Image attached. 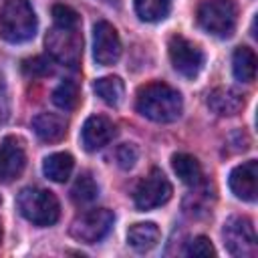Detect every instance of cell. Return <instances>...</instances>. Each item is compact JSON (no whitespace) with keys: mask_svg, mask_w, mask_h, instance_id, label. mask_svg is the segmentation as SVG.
I'll return each mask as SVG.
<instances>
[{"mask_svg":"<svg viewBox=\"0 0 258 258\" xmlns=\"http://www.w3.org/2000/svg\"><path fill=\"white\" fill-rule=\"evenodd\" d=\"M137 111L155 123H171L175 121L183 111V101L177 89L163 81H153L137 91L135 99Z\"/></svg>","mask_w":258,"mask_h":258,"instance_id":"6da1fadb","label":"cell"},{"mask_svg":"<svg viewBox=\"0 0 258 258\" xmlns=\"http://www.w3.org/2000/svg\"><path fill=\"white\" fill-rule=\"evenodd\" d=\"M234 77L242 83H252L256 77V54L250 46H238L232 54Z\"/></svg>","mask_w":258,"mask_h":258,"instance_id":"ac0fdd59","label":"cell"},{"mask_svg":"<svg viewBox=\"0 0 258 258\" xmlns=\"http://www.w3.org/2000/svg\"><path fill=\"white\" fill-rule=\"evenodd\" d=\"M115 125L111 119L103 117V115H91L83 129H81V143L87 151H97L101 147H105L113 137H115Z\"/></svg>","mask_w":258,"mask_h":258,"instance_id":"4fadbf2b","label":"cell"},{"mask_svg":"<svg viewBox=\"0 0 258 258\" xmlns=\"http://www.w3.org/2000/svg\"><path fill=\"white\" fill-rule=\"evenodd\" d=\"M52 103L62 111H73L79 105V87L73 81H62L52 91Z\"/></svg>","mask_w":258,"mask_h":258,"instance_id":"603a6c76","label":"cell"},{"mask_svg":"<svg viewBox=\"0 0 258 258\" xmlns=\"http://www.w3.org/2000/svg\"><path fill=\"white\" fill-rule=\"evenodd\" d=\"M167 52H169V60L173 64V69L185 77V79H196L204 67V52L198 44H194L191 40H187L181 34H173L169 38L167 44Z\"/></svg>","mask_w":258,"mask_h":258,"instance_id":"9c48e42d","label":"cell"},{"mask_svg":"<svg viewBox=\"0 0 258 258\" xmlns=\"http://www.w3.org/2000/svg\"><path fill=\"white\" fill-rule=\"evenodd\" d=\"M75 167V159L71 153L67 151H58V153H50L48 157H44L42 161V173L56 183H64Z\"/></svg>","mask_w":258,"mask_h":258,"instance_id":"e0dca14e","label":"cell"},{"mask_svg":"<svg viewBox=\"0 0 258 258\" xmlns=\"http://www.w3.org/2000/svg\"><path fill=\"white\" fill-rule=\"evenodd\" d=\"M238 22V6L234 0H204L198 6V24L212 36H232Z\"/></svg>","mask_w":258,"mask_h":258,"instance_id":"277c9868","label":"cell"},{"mask_svg":"<svg viewBox=\"0 0 258 258\" xmlns=\"http://www.w3.org/2000/svg\"><path fill=\"white\" fill-rule=\"evenodd\" d=\"M46 50L52 60L67 64V67H77L83 54V36L77 28H60L54 26L46 34Z\"/></svg>","mask_w":258,"mask_h":258,"instance_id":"5b68a950","label":"cell"},{"mask_svg":"<svg viewBox=\"0 0 258 258\" xmlns=\"http://www.w3.org/2000/svg\"><path fill=\"white\" fill-rule=\"evenodd\" d=\"M38 20L28 0H6L0 12V36L6 42L20 44L36 34Z\"/></svg>","mask_w":258,"mask_h":258,"instance_id":"7a4b0ae2","label":"cell"},{"mask_svg":"<svg viewBox=\"0 0 258 258\" xmlns=\"http://www.w3.org/2000/svg\"><path fill=\"white\" fill-rule=\"evenodd\" d=\"M171 167L175 175L187 185H198L202 181V165L189 153H175L171 157Z\"/></svg>","mask_w":258,"mask_h":258,"instance_id":"d6986e66","label":"cell"},{"mask_svg":"<svg viewBox=\"0 0 258 258\" xmlns=\"http://www.w3.org/2000/svg\"><path fill=\"white\" fill-rule=\"evenodd\" d=\"M115 222V214L107 208H97V210H89L83 216H79L73 224H71V236L77 242L83 244H97L101 242L113 228Z\"/></svg>","mask_w":258,"mask_h":258,"instance_id":"ba28073f","label":"cell"},{"mask_svg":"<svg viewBox=\"0 0 258 258\" xmlns=\"http://www.w3.org/2000/svg\"><path fill=\"white\" fill-rule=\"evenodd\" d=\"M161 238L159 228L153 222H137L127 232V244L137 252H149Z\"/></svg>","mask_w":258,"mask_h":258,"instance_id":"2e32d148","label":"cell"},{"mask_svg":"<svg viewBox=\"0 0 258 258\" xmlns=\"http://www.w3.org/2000/svg\"><path fill=\"white\" fill-rule=\"evenodd\" d=\"M52 20H54V26H60V28H77L79 26V12L67 4H54L52 6Z\"/></svg>","mask_w":258,"mask_h":258,"instance_id":"cb8c5ba5","label":"cell"},{"mask_svg":"<svg viewBox=\"0 0 258 258\" xmlns=\"http://www.w3.org/2000/svg\"><path fill=\"white\" fill-rule=\"evenodd\" d=\"M22 73L28 75V77H46L52 73V67H50V58L46 56H32V58H26L22 62Z\"/></svg>","mask_w":258,"mask_h":258,"instance_id":"d4e9b609","label":"cell"},{"mask_svg":"<svg viewBox=\"0 0 258 258\" xmlns=\"http://www.w3.org/2000/svg\"><path fill=\"white\" fill-rule=\"evenodd\" d=\"M224 246L232 256L248 258L256 254V230L250 218L232 216L224 222Z\"/></svg>","mask_w":258,"mask_h":258,"instance_id":"8992f818","label":"cell"},{"mask_svg":"<svg viewBox=\"0 0 258 258\" xmlns=\"http://www.w3.org/2000/svg\"><path fill=\"white\" fill-rule=\"evenodd\" d=\"M185 254H187V256H202V258H206V256H216V250H214L210 238L198 236V238H194V240L187 244Z\"/></svg>","mask_w":258,"mask_h":258,"instance_id":"484cf974","label":"cell"},{"mask_svg":"<svg viewBox=\"0 0 258 258\" xmlns=\"http://www.w3.org/2000/svg\"><path fill=\"white\" fill-rule=\"evenodd\" d=\"M208 107L216 115L230 117L244 107V95L234 87H218L208 95Z\"/></svg>","mask_w":258,"mask_h":258,"instance_id":"5bb4252c","label":"cell"},{"mask_svg":"<svg viewBox=\"0 0 258 258\" xmlns=\"http://www.w3.org/2000/svg\"><path fill=\"white\" fill-rule=\"evenodd\" d=\"M32 129L40 141L56 143L67 135V121L56 113H38L32 119Z\"/></svg>","mask_w":258,"mask_h":258,"instance_id":"9a60e30c","label":"cell"},{"mask_svg":"<svg viewBox=\"0 0 258 258\" xmlns=\"http://www.w3.org/2000/svg\"><path fill=\"white\" fill-rule=\"evenodd\" d=\"M171 194H173V187H171L169 179L165 177V173L161 169L153 167L137 183L135 194H133V202H135V208L139 212H147V210L159 208L165 202H169Z\"/></svg>","mask_w":258,"mask_h":258,"instance_id":"52a82bcc","label":"cell"},{"mask_svg":"<svg viewBox=\"0 0 258 258\" xmlns=\"http://www.w3.org/2000/svg\"><path fill=\"white\" fill-rule=\"evenodd\" d=\"M171 10V0H135V12L145 22H159Z\"/></svg>","mask_w":258,"mask_h":258,"instance_id":"44dd1931","label":"cell"},{"mask_svg":"<svg viewBox=\"0 0 258 258\" xmlns=\"http://www.w3.org/2000/svg\"><path fill=\"white\" fill-rule=\"evenodd\" d=\"M26 167V151L18 137L8 135L0 145V181L12 183Z\"/></svg>","mask_w":258,"mask_h":258,"instance_id":"8fae6325","label":"cell"},{"mask_svg":"<svg viewBox=\"0 0 258 258\" xmlns=\"http://www.w3.org/2000/svg\"><path fill=\"white\" fill-rule=\"evenodd\" d=\"M93 89H95V93H97L107 105H111V107L121 105V101H123V97H125V85H123V81H121L119 77H115V75L97 79L95 85H93Z\"/></svg>","mask_w":258,"mask_h":258,"instance_id":"ffe728a7","label":"cell"},{"mask_svg":"<svg viewBox=\"0 0 258 258\" xmlns=\"http://www.w3.org/2000/svg\"><path fill=\"white\" fill-rule=\"evenodd\" d=\"M232 194L242 202H254L258 196V161L248 159L236 165L228 177Z\"/></svg>","mask_w":258,"mask_h":258,"instance_id":"7c38bea8","label":"cell"},{"mask_svg":"<svg viewBox=\"0 0 258 258\" xmlns=\"http://www.w3.org/2000/svg\"><path fill=\"white\" fill-rule=\"evenodd\" d=\"M137 157H139V151L133 143H123L117 147V163L119 167L123 169H131L135 163H137Z\"/></svg>","mask_w":258,"mask_h":258,"instance_id":"4316f807","label":"cell"},{"mask_svg":"<svg viewBox=\"0 0 258 258\" xmlns=\"http://www.w3.org/2000/svg\"><path fill=\"white\" fill-rule=\"evenodd\" d=\"M97 196H99V185L93 179V175L79 173V177L71 187V198L75 200V204H91L93 200H97Z\"/></svg>","mask_w":258,"mask_h":258,"instance_id":"7402d4cb","label":"cell"},{"mask_svg":"<svg viewBox=\"0 0 258 258\" xmlns=\"http://www.w3.org/2000/svg\"><path fill=\"white\" fill-rule=\"evenodd\" d=\"M18 212L34 226H52L60 216V204L50 189L24 187L16 198Z\"/></svg>","mask_w":258,"mask_h":258,"instance_id":"3957f363","label":"cell"},{"mask_svg":"<svg viewBox=\"0 0 258 258\" xmlns=\"http://www.w3.org/2000/svg\"><path fill=\"white\" fill-rule=\"evenodd\" d=\"M0 242H2V226H0Z\"/></svg>","mask_w":258,"mask_h":258,"instance_id":"83f0119b","label":"cell"},{"mask_svg":"<svg viewBox=\"0 0 258 258\" xmlns=\"http://www.w3.org/2000/svg\"><path fill=\"white\" fill-rule=\"evenodd\" d=\"M121 38L115 26L107 20H99L93 26V58L101 67H111L121 56Z\"/></svg>","mask_w":258,"mask_h":258,"instance_id":"30bf717a","label":"cell"}]
</instances>
